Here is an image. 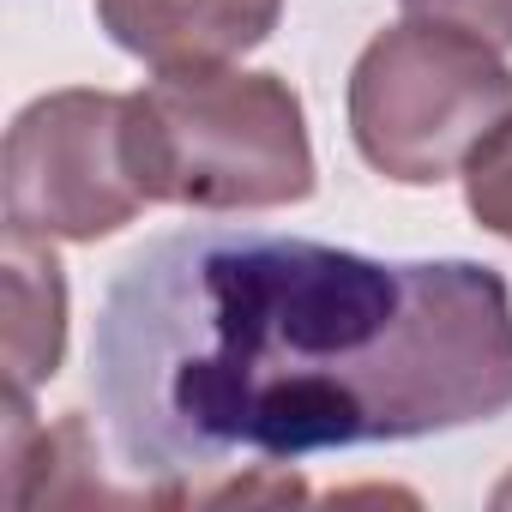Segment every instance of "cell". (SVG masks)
Instances as JSON below:
<instances>
[{
	"label": "cell",
	"mask_w": 512,
	"mask_h": 512,
	"mask_svg": "<svg viewBox=\"0 0 512 512\" xmlns=\"http://www.w3.org/2000/svg\"><path fill=\"white\" fill-rule=\"evenodd\" d=\"M91 392L157 500L205 470L422 440L512 410V296L476 260H374L193 223L109 278Z\"/></svg>",
	"instance_id": "cell-1"
},
{
	"label": "cell",
	"mask_w": 512,
	"mask_h": 512,
	"mask_svg": "<svg viewBox=\"0 0 512 512\" xmlns=\"http://www.w3.org/2000/svg\"><path fill=\"white\" fill-rule=\"evenodd\" d=\"M133 169L151 205L272 211L314 193V145L278 73H157L127 115Z\"/></svg>",
	"instance_id": "cell-2"
},
{
	"label": "cell",
	"mask_w": 512,
	"mask_h": 512,
	"mask_svg": "<svg viewBox=\"0 0 512 512\" xmlns=\"http://www.w3.org/2000/svg\"><path fill=\"white\" fill-rule=\"evenodd\" d=\"M512 115V67L500 49L404 19L380 31L350 73V139L404 187L464 175L470 151Z\"/></svg>",
	"instance_id": "cell-3"
},
{
	"label": "cell",
	"mask_w": 512,
	"mask_h": 512,
	"mask_svg": "<svg viewBox=\"0 0 512 512\" xmlns=\"http://www.w3.org/2000/svg\"><path fill=\"white\" fill-rule=\"evenodd\" d=\"M133 97L55 91L7 133V223L37 241H103L151 199L133 169Z\"/></svg>",
	"instance_id": "cell-4"
},
{
	"label": "cell",
	"mask_w": 512,
	"mask_h": 512,
	"mask_svg": "<svg viewBox=\"0 0 512 512\" xmlns=\"http://www.w3.org/2000/svg\"><path fill=\"white\" fill-rule=\"evenodd\" d=\"M284 0H97L103 31L151 73L229 67L260 49Z\"/></svg>",
	"instance_id": "cell-5"
},
{
	"label": "cell",
	"mask_w": 512,
	"mask_h": 512,
	"mask_svg": "<svg viewBox=\"0 0 512 512\" xmlns=\"http://www.w3.org/2000/svg\"><path fill=\"white\" fill-rule=\"evenodd\" d=\"M7 326H0V350H7V392H31L55 380L67 356V278L49 241L37 235H7Z\"/></svg>",
	"instance_id": "cell-6"
},
{
	"label": "cell",
	"mask_w": 512,
	"mask_h": 512,
	"mask_svg": "<svg viewBox=\"0 0 512 512\" xmlns=\"http://www.w3.org/2000/svg\"><path fill=\"white\" fill-rule=\"evenodd\" d=\"M464 199H470V217L494 235L512 241V115L470 151L464 163Z\"/></svg>",
	"instance_id": "cell-7"
},
{
	"label": "cell",
	"mask_w": 512,
	"mask_h": 512,
	"mask_svg": "<svg viewBox=\"0 0 512 512\" xmlns=\"http://www.w3.org/2000/svg\"><path fill=\"white\" fill-rule=\"evenodd\" d=\"M404 19L464 31L488 49H512V0H404Z\"/></svg>",
	"instance_id": "cell-8"
}]
</instances>
